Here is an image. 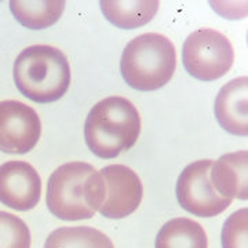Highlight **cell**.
<instances>
[{
    "label": "cell",
    "mask_w": 248,
    "mask_h": 248,
    "mask_svg": "<svg viewBox=\"0 0 248 248\" xmlns=\"http://www.w3.org/2000/svg\"><path fill=\"white\" fill-rule=\"evenodd\" d=\"M215 117L225 131L237 137L248 134L247 76L226 83L215 99Z\"/></svg>",
    "instance_id": "30bf717a"
},
{
    "label": "cell",
    "mask_w": 248,
    "mask_h": 248,
    "mask_svg": "<svg viewBox=\"0 0 248 248\" xmlns=\"http://www.w3.org/2000/svg\"><path fill=\"white\" fill-rule=\"evenodd\" d=\"M42 135V122L33 108L19 101L0 102V151L11 155L31 152Z\"/></svg>",
    "instance_id": "52a82bcc"
},
{
    "label": "cell",
    "mask_w": 248,
    "mask_h": 248,
    "mask_svg": "<svg viewBox=\"0 0 248 248\" xmlns=\"http://www.w3.org/2000/svg\"><path fill=\"white\" fill-rule=\"evenodd\" d=\"M177 68L175 47L160 33H143L125 46L120 60L124 81L138 91H155L172 79Z\"/></svg>",
    "instance_id": "277c9868"
},
{
    "label": "cell",
    "mask_w": 248,
    "mask_h": 248,
    "mask_svg": "<svg viewBox=\"0 0 248 248\" xmlns=\"http://www.w3.org/2000/svg\"><path fill=\"white\" fill-rule=\"evenodd\" d=\"M101 10L107 19L122 29H137L153 19L159 10V1H112L102 0Z\"/></svg>",
    "instance_id": "7c38bea8"
},
{
    "label": "cell",
    "mask_w": 248,
    "mask_h": 248,
    "mask_svg": "<svg viewBox=\"0 0 248 248\" xmlns=\"http://www.w3.org/2000/svg\"><path fill=\"white\" fill-rule=\"evenodd\" d=\"M65 9L62 0H11L10 10L21 25L29 29H45L54 25Z\"/></svg>",
    "instance_id": "5bb4252c"
},
{
    "label": "cell",
    "mask_w": 248,
    "mask_h": 248,
    "mask_svg": "<svg viewBox=\"0 0 248 248\" xmlns=\"http://www.w3.org/2000/svg\"><path fill=\"white\" fill-rule=\"evenodd\" d=\"M141 134V116L124 97H108L91 108L84 124L86 145L99 159H115L131 149Z\"/></svg>",
    "instance_id": "7a4b0ae2"
},
{
    "label": "cell",
    "mask_w": 248,
    "mask_h": 248,
    "mask_svg": "<svg viewBox=\"0 0 248 248\" xmlns=\"http://www.w3.org/2000/svg\"><path fill=\"white\" fill-rule=\"evenodd\" d=\"M211 184L225 199H248V152L226 153L211 169Z\"/></svg>",
    "instance_id": "8fae6325"
},
{
    "label": "cell",
    "mask_w": 248,
    "mask_h": 248,
    "mask_svg": "<svg viewBox=\"0 0 248 248\" xmlns=\"http://www.w3.org/2000/svg\"><path fill=\"white\" fill-rule=\"evenodd\" d=\"M40 196L42 179L29 163L11 160L0 166V203L16 211H29Z\"/></svg>",
    "instance_id": "9c48e42d"
},
{
    "label": "cell",
    "mask_w": 248,
    "mask_h": 248,
    "mask_svg": "<svg viewBox=\"0 0 248 248\" xmlns=\"http://www.w3.org/2000/svg\"><path fill=\"white\" fill-rule=\"evenodd\" d=\"M213 160H199L186 166L178 177L175 193L178 203L187 213L211 218L222 214L232 204L231 199L222 197L211 184Z\"/></svg>",
    "instance_id": "8992f818"
},
{
    "label": "cell",
    "mask_w": 248,
    "mask_h": 248,
    "mask_svg": "<svg viewBox=\"0 0 248 248\" xmlns=\"http://www.w3.org/2000/svg\"><path fill=\"white\" fill-rule=\"evenodd\" d=\"M155 248H208L203 226L189 218H174L160 229Z\"/></svg>",
    "instance_id": "4fadbf2b"
},
{
    "label": "cell",
    "mask_w": 248,
    "mask_h": 248,
    "mask_svg": "<svg viewBox=\"0 0 248 248\" xmlns=\"http://www.w3.org/2000/svg\"><path fill=\"white\" fill-rule=\"evenodd\" d=\"M45 248H115L105 233L90 226L60 228L48 234Z\"/></svg>",
    "instance_id": "9a60e30c"
},
{
    "label": "cell",
    "mask_w": 248,
    "mask_h": 248,
    "mask_svg": "<svg viewBox=\"0 0 248 248\" xmlns=\"http://www.w3.org/2000/svg\"><path fill=\"white\" fill-rule=\"evenodd\" d=\"M46 202L50 213L60 219H90L104 202L102 175L89 163H66L48 179Z\"/></svg>",
    "instance_id": "6da1fadb"
},
{
    "label": "cell",
    "mask_w": 248,
    "mask_h": 248,
    "mask_svg": "<svg viewBox=\"0 0 248 248\" xmlns=\"http://www.w3.org/2000/svg\"><path fill=\"white\" fill-rule=\"evenodd\" d=\"M182 58L186 72L192 78L214 81L231 71L234 51L229 39L221 32L202 28L186 37Z\"/></svg>",
    "instance_id": "5b68a950"
},
{
    "label": "cell",
    "mask_w": 248,
    "mask_h": 248,
    "mask_svg": "<svg viewBox=\"0 0 248 248\" xmlns=\"http://www.w3.org/2000/svg\"><path fill=\"white\" fill-rule=\"evenodd\" d=\"M0 248H31V232L17 215L0 211Z\"/></svg>",
    "instance_id": "2e32d148"
},
{
    "label": "cell",
    "mask_w": 248,
    "mask_h": 248,
    "mask_svg": "<svg viewBox=\"0 0 248 248\" xmlns=\"http://www.w3.org/2000/svg\"><path fill=\"white\" fill-rule=\"evenodd\" d=\"M104 179V202L99 213L110 219L125 218L140 207L143 187L137 172L123 164H112L99 171Z\"/></svg>",
    "instance_id": "ba28073f"
},
{
    "label": "cell",
    "mask_w": 248,
    "mask_h": 248,
    "mask_svg": "<svg viewBox=\"0 0 248 248\" xmlns=\"http://www.w3.org/2000/svg\"><path fill=\"white\" fill-rule=\"evenodd\" d=\"M222 247L248 248V210L241 208L225 221L222 228Z\"/></svg>",
    "instance_id": "e0dca14e"
},
{
    "label": "cell",
    "mask_w": 248,
    "mask_h": 248,
    "mask_svg": "<svg viewBox=\"0 0 248 248\" xmlns=\"http://www.w3.org/2000/svg\"><path fill=\"white\" fill-rule=\"evenodd\" d=\"M14 81L19 93L37 104H50L66 94L71 66L65 54L51 46L36 45L22 50L14 62Z\"/></svg>",
    "instance_id": "3957f363"
}]
</instances>
